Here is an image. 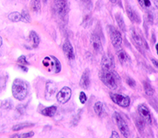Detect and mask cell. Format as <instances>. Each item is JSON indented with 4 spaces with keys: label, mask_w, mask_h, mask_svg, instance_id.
Returning <instances> with one entry per match:
<instances>
[{
    "label": "cell",
    "mask_w": 158,
    "mask_h": 138,
    "mask_svg": "<svg viewBox=\"0 0 158 138\" xmlns=\"http://www.w3.org/2000/svg\"><path fill=\"white\" fill-rule=\"evenodd\" d=\"M99 78L103 84L112 90H116L120 83V77L118 74L114 70H103L99 71Z\"/></svg>",
    "instance_id": "cell-1"
},
{
    "label": "cell",
    "mask_w": 158,
    "mask_h": 138,
    "mask_svg": "<svg viewBox=\"0 0 158 138\" xmlns=\"http://www.w3.org/2000/svg\"><path fill=\"white\" fill-rule=\"evenodd\" d=\"M28 92L29 85L27 81L20 79V78H16L13 80L12 85H11V93H12L13 98L21 101L27 98Z\"/></svg>",
    "instance_id": "cell-2"
},
{
    "label": "cell",
    "mask_w": 158,
    "mask_h": 138,
    "mask_svg": "<svg viewBox=\"0 0 158 138\" xmlns=\"http://www.w3.org/2000/svg\"><path fill=\"white\" fill-rule=\"evenodd\" d=\"M54 15L62 23H67L69 12V4L68 1H54L52 6Z\"/></svg>",
    "instance_id": "cell-3"
},
{
    "label": "cell",
    "mask_w": 158,
    "mask_h": 138,
    "mask_svg": "<svg viewBox=\"0 0 158 138\" xmlns=\"http://www.w3.org/2000/svg\"><path fill=\"white\" fill-rule=\"evenodd\" d=\"M42 65L46 69V71L49 73H59L62 70L61 62L54 56H46L42 60Z\"/></svg>",
    "instance_id": "cell-4"
},
{
    "label": "cell",
    "mask_w": 158,
    "mask_h": 138,
    "mask_svg": "<svg viewBox=\"0 0 158 138\" xmlns=\"http://www.w3.org/2000/svg\"><path fill=\"white\" fill-rule=\"evenodd\" d=\"M113 121H115L116 125L118 127L119 132L124 137H128L130 136V129L127 123L126 122L123 117L118 114V112H114L113 115Z\"/></svg>",
    "instance_id": "cell-5"
},
{
    "label": "cell",
    "mask_w": 158,
    "mask_h": 138,
    "mask_svg": "<svg viewBox=\"0 0 158 138\" xmlns=\"http://www.w3.org/2000/svg\"><path fill=\"white\" fill-rule=\"evenodd\" d=\"M108 34L113 46L116 48H119L122 44V35L121 33L113 26H108Z\"/></svg>",
    "instance_id": "cell-6"
},
{
    "label": "cell",
    "mask_w": 158,
    "mask_h": 138,
    "mask_svg": "<svg viewBox=\"0 0 158 138\" xmlns=\"http://www.w3.org/2000/svg\"><path fill=\"white\" fill-rule=\"evenodd\" d=\"M130 36H131V39L133 40L134 44L138 48V49H141V48L142 49L145 48L147 50L148 49L147 41L145 40V39L140 34L137 33L135 29L133 28V27L130 29Z\"/></svg>",
    "instance_id": "cell-7"
},
{
    "label": "cell",
    "mask_w": 158,
    "mask_h": 138,
    "mask_svg": "<svg viewBox=\"0 0 158 138\" xmlns=\"http://www.w3.org/2000/svg\"><path fill=\"white\" fill-rule=\"evenodd\" d=\"M111 99L113 100L116 105H118L121 107H128L130 106V98L124 94H119V93H110Z\"/></svg>",
    "instance_id": "cell-8"
},
{
    "label": "cell",
    "mask_w": 158,
    "mask_h": 138,
    "mask_svg": "<svg viewBox=\"0 0 158 138\" xmlns=\"http://www.w3.org/2000/svg\"><path fill=\"white\" fill-rule=\"evenodd\" d=\"M57 85L55 81L48 80L46 82L45 92H44V96L47 100H52L55 95L57 94Z\"/></svg>",
    "instance_id": "cell-9"
},
{
    "label": "cell",
    "mask_w": 158,
    "mask_h": 138,
    "mask_svg": "<svg viewBox=\"0 0 158 138\" xmlns=\"http://www.w3.org/2000/svg\"><path fill=\"white\" fill-rule=\"evenodd\" d=\"M72 91L69 86L62 87V89L57 92L56 99L60 104H65L68 102L71 98Z\"/></svg>",
    "instance_id": "cell-10"
},
{
    "label": "cell",
    "mask_w": 158,
    "mask_h": 138,
    "mask_svg": "<svg viewBox=\"0 0 158 138\" xmlns=\"http://www.w3.org/2000/svg\"><path fill=\"white\" fill-rule=\"evenodd\" d=\"M137 111H138L139 116L141 117L147 124H149V125L152 124V117H151L150 111L145 104H140L137 107Z\"/></svg>",
    "instance_id": "cell-11"
},
{
    "label": "cell",
    "mask_w": 158,
    "mask_h": 138,
    "mask_svg": "<svg viewBox=\"0 0 158 138\" xmlns=\"http://www.w3.org/2000/svg\"><path fill=\"white\" fill-rule=\"evenodd\" d=\"M62 51L63 54L65 55L66 58L69 61H73L75 59V51H74V48L71 44V42L66 39L64 40L63 44H62Z\"/></svg>",
    "instance_id": "cell-12"
},
{
    "label": "cell",
    "mask_w": 158,
    "mask_h": 138,
    "mask_svg": "<svg viewBox=\"0 0 158 138\" xmlns=\"http://www.w3.org/2000/svg\"><path fill=\"white\" fill-rule=\"evenodd\" d=\"M90 45L92 47L93 50L96 53L99 54V53H101L103 51V43H102L101 38L97 34L94 33V34H92V35H90Z\"/></svg>",
    "instance_id": "cell-13"
},
{
    "label": "cell",
    "mask_w": 158,
    "mask_h": 138,
    "mask_svg": "<svg viewBox=\"0 0 158 138\" xmlns=\"http://www.w3.org/2000/svg\"><path fill=\"white\" fill-rule=\"evenodd\" d=\"M115 68V63L112 55H105L101 60V69L112 70Z\"/></svg>",
    "instance_id": "cell-14"
},
{
    "label": "cell",
    "mask_w": 158,
    "mask_h": 138,
    "mask_svg": "<svg viewBox=\"0 0 158 138\" xmlns=\"http://www.w3.org/2000/svg\"><path fill=\"white\" fill-rule=\"evenodd\" d=\"M126 12L127 14V17L129 18V19L134 24H140L141 22V17L139 16V14L136 12L135 10H134L128 3H127L126 6Z\"/></svg>",
    "instance_id": "cell-15"
},
{
    "label": "cell",
    "mask_w": 158,
    "mask_h": 138,
    "mask_svg": "<svg viewBox=\"0 0 158 138\" xmlns=\"http://www.w3.org/2000/svg\"><path fill=\"white\" fill-rule=\"evenodd\" d=\"M90 85V70H89V69H86L81 76V78H80V81H79V86H80V87H82L83 89L87 90V89H89Z\"/></svg>",
    "instance_id": "cell-16"
},
{
    "label": "cell",
    "mask_w": 158,
    "mask_h": 138,
    "mask_svg": "<svg viewBox=\"0 0 158 138\" xmlns=\"http://www.w3.org/2000/svg\"><path fill=\"white\" fill-rule=\"evenodd\" d=\"M117 56H118V61L120 62V63H122V64L131 63L129 56L122 48H117Z\"/></svg>",
    "instance_id": "cell-17"
},
{
    "label": "cell",
    "mask_w": 158,
    "mask_h": 138,
    "mask_svg": "<svg viewBox=\"0 0 158 138\" xmlns=\"http://www.w3.org/2000/svg\"><path fill=\"white\" fill-rule=\"evenodd\" d=\"M29 40L31 42V45L33 48H37L40 42V38L39 35L35 31H30L29 33Z\"/></svg>",
    "instance_id": "cell-18"
},
{
    "label": "cell",
    "mask_w": 158,
    "mask_h": 138,
    "mask_svg": "<svg viewBox=\"0 0 158 138\" xmlns=\"http://www.w3.org/2000/svg\"><path fill=\"white\" fill-rule=\"evenodd\" d=\"M57 112L56 106H51L48 107H45L40 111V114L47 117H54Z\"/></svg>",
    "instance_id": "cell-19"
},
{
    "label": "cell",
    "mask_w": 158,
    "mask_h": 138,
    "mask_svg": "<svg viewBox=\"0 0 158 138\" xmlns=\"http://www.w3.org/2000/svg\"><path fill=\"white\" fill-rule=\"evenodd\" d=\"M135 125L137 127V128H138V130H139V132L141 133V134L144 132V130L146 128V122L144 121V120L141 117L136 116L135 118Z\"/></svg>",
    "instance_id": "cell-20"
},
{
    "label": "cell",
    "mask_w": 158,
    "mask_h": 138,
    "mask_svg": "<svg viewBox=\"0 0 158 138\" xmlns=\"http://www.w3.org/2000/svg\"><path fill=\"white\" fill-rule=\"evenodd\" d=\"M94 112L98 117H103L104 114H105V106L104 103H102L100 101H98L96 103L94 104Z\"/></svg>",
    "instance_id": "cell-21"
},
{
    "label": "cell",
    "mask_w": 158,
    "mask_h": 138,
    "mask_svg": "<svg viewBox=\"0 0 158 138\" xmlns=\"http://www.w3.org/2000/svg\"><path fill=\"white\" fill-rule=\"evenodd\" d=\"M93 22V19H92V15L90 13H85L83 17V20H82V26L85 28H89L90 27H91Z\"/></svg>",
    "instance_id": "cell-22"
},
{
    "label": "cell",
    "mask_w": 158,
    "mask_h": 138,
    "mask_svg": "<svg viewBox=\"0 0 158 138\" xmlns=\"http://www.w3.org/2000/svg\"><path fill=\"white\" fill-rule=\"evenodd\" d=\"M35 124L33 123V122H27V121H26V122H21V123H19V124H16V125H14V126H12L11 128V129H12V131H19V130H21V129H24V128H31V127H34Z\"/></svg>",
    "instance_id": "cell-23"
},
{
    "label": "cell",
    "mask_w": 158,
    "mask_h": 138,
    "mask_svg": "<svg viewBox=\"0 0 158 138\" xmlns=\"http://www.w3.org/2000/svg\"><path fill=\"white\" fill-rule=\"evenodd\" d=\"M142 86H143V89H144V92L147 94L148 97H151L154 95L155 93V90L153 86L150 85V83L148 81H143L142 82Z\"/></svg>",
    "instance_id": "cell-24"
},
{
    "label": "cell",
    "mask_w": 158,
    "mask_h": 138,
    "mask_svg": "<svg viewBox=\"0 0 158 138\" xmlns=\"http://www.w3.org/2000/svg\"><path fill=\"white\" fill-rule=\"evenodd\" d=\"M115 19H116V22L118 24V27L121 29V31L126 32V24L124 22V19L119 12H117L115 14Z\"/></svg>",
    "instance_id": "cell-25"
},
{
    "label": "cell",
    "mask_w": 158,
    "mask_h": 138,
    "mask_svg": "<svg viewBox=\"0 0 158 138\" xmlns=\"http://www.w3.org/2000/svg\"><path fill=\"white\" fill-rule=\"evenodd\" d=\"M8 19L12 22H19L21 21V14L18 12H12L9 13Z\"/></svg>",
    "instance_id": "cell-26"
},
{
    "label": "cell",
    "mask_w": 158,
    "mask_h": 138,
    "mask_svg": "<svg viewBox=\"0 0 158 138\" xmlns=\"http://www.w3.org/2000/svg\"><path fill=\"white\" fill-rule=\"evenodd\" d=\"M21 14V21L24 23H30L31 22V17H30V14L27 10L24 9L20 12Z\"/></svg>",
    "instance_id": "cell-27"
},
{
    "label": "cell",
    "mask_w": 158,
    "mask_h": 138,
    "mask_svg": "<svg viewBox=\"0 0 158 138\" xmlns=\"http://www.w3.org/2000/svg\"><path fill=\"white\" fill-rule=\"evenodd\" d=\"M40 1L38 0H34V1H31V9L34 12L39 13L40 12Z\"/></svg>",
    "instance_id": "cell-28"
},
{
    "label": "cell",
    "mask_w": 158,
    "mask_h": 138,
    "mask_svg": "<svg viewBox=\"0 0 158 138\" xmlns=\"http://www.w3.org/2000/svg\"><path fill=\"white\" fill-rule=\"evenodd\" d=\"M13 107V103L11 101V99H5L1 102V108L2 109L5 110H8V109H11Z\"/></svg>",
    "instance_id": "cell-29"
},
{
    "label": "cell",
    "mask_w": 158,
    "mask_h": 138,
    "mask_svg": "<svg viewBox=\"0 0 158 138\" xmlns=\"http://www.w3.org/2000/svg\"><path fill=\"white\" fill-rule=\"evenodd\" d=\"M82 111H83V109H80L78 111V113L77 114V115H75V116H73L72 117V120H71V125L72 126H77V124H78L79 121H80V119H81V115H82Z\"/></svg>",
    "instance_id": "cell-30"
},
{
    "label": "cell",
    "mask_w": 158,
    "mask_h": 138,
    "mask_svg": "<svg viewBox=\"0 0 158 138\" xmlns=\"http://www.w3.org/2000/svg\"><path fill=\"white\" fill-rule=\"evenodd\" d=\"M34 136V131H30V132L24 133V134H20V135H19V134H15V135H12V136H11V138H15V137L30 138V137H33Z\"/></svg>",
    "instance_id": "cell-31"
},
{
    "label": "cell",
    "mask_w": 158,
    "mask_h": 138,
    "mask_svg": "<svg viewBox=\"0 0 158 138\" xmlns=\"http://www.w3.org/2000/svg\"><path fill=\"white\" fill-rule=\"evenodd\" d=\"M7 79H8V75H7V73H3V74L1 75V91H4V90L6 89Z\"/></svg>",
    "instance_id": "cell-32"
},
{
    "label": "cell",
    "mask_w": 158,
    "mask_h": 138,
    "mask_svg": "<svg viewBox=\"0 0 158 138\" xmlns=\"http://www.w3.org/2000/svg\"><path fill=\"white\" fill-rule=\"evenodd\" d=\"M125 79H126V83L127 84L128 86H130L131 88H135L136 82L134 78H132L129 76H126Z\"/></svg>",
    "instance_id": "cell-33"
},
{
    "label": "cell",
    "mask_w": 158,
    "mask_h": 138,
    "mask_svg": "<svg viewBox=\"0 0 158 138\" xmlns=\"http://www.w3.org/2000/svg\"><path fill=\"white\" fill-rule=\"evenodd\" d=\"M27 106V104H19V105H18L17 107H16V111L20 115H24L25 112H26Z\"/></svg>",
    "instance_id": "cell-34"
},
{
    "label": "cell",
    "mask_w": 158,
    "mask_h": 138,
    "mask_svg": "<svg viewBox=\"0 0 158 138\" xmlns=\"http://www.w3.org/2000/svg\"><path fill=\"white\" fill-rule=\"evenodd\" d=\"M17 63L19 64V65H28L29 63L27 61V57L26 56L24 55H21L17 59Z\"/></svg>",
    "instance_id": "cell-35"
},
{
    "label": "cell",
    "mask_w": 158,
    "mask_h": 138,
    "mask_svg": "<svg viewBox=\"0 0 158 138\" xmlns=\"http://www.w3.org/2000/svg\"><path fill=\"white\" fill-rule=\"evenodd\" d=\"M145 20H146V22H148V24L152 25L153 22H154V16H153L152 12H147L146 16H145Z\"/></svg>",
    "instance_id": "cell-36"
},
{
    "label": "cell",
    "mask_w": 158,
    "mask_h": 138,
    "mask_svg": "<svg viewBox=\"0 0 158 138\" xmlns=\"http://www.w3.org/2000/svg\"><path fill=\"white\" fill-rule=\"evenodd\" d=\"M138 3L143 8H149L151 6V2L149 0H140V1H138Z\"/></svg>",
    "instance_id": "cell-37"
},
{
    "label": "cell",
    "mask_w": 158,
    "mask_h": 138,
    "mask_svg": "<svg viewBox=\"0 0 158 138\" xmlns=\"http://www.w3.org/2000/svg\"><path fill=\"white\" fill-rule=\"evenodd\" d=\"M79 101L81 104H85L87 101V96L85 92H80L79 93Z\"/></svg>",
    "instance_id": "cell-38"
},
{
    "label": "cell",
    "mask_w": 158,
    "mask_h": 138,
    "mask_svg": "<svg viewBox=\"0 0 158 138\" xmlns=\"http://www.w3.org/2000/svg\"><path fill=\"white\" fill-rule=\"evenodd\" d=\"M111 138H119V135H118V133L116 132V131H114V130H113L112 131V135H111V136H110Z\"/></svg>",
    "instance_id": "cell-39"
},
{
    "label": "cell",
    "mask_w": 158,
    "mask_h": 138,
    "mask_svg": "<svg viewBox=\"0 0 158 138\" xmlns=\"http://www.w3.org/2000/svg\"><path fill=\"white\" fill-rule=\"evenodd\" d=\"M19 68L22 69L23 71H25V72H27V71H28V69H27L25 65H19Z\"/></svg>",
    "instance_id": "cell-40"
},
{
    "label": "cell",
    "mask_w": 158,
    "mask_h": 138,
    "mask_svg": "<svg viewBox=\"0 0 158 138\" xmlns=\"http://www.w3.org/2000/svg\"><path fill=\"white\" fill-rule=\"evenodd\" d=\"M151 62L153 63V64L157 68V66H158V62H157V60H156V59H151Z\"/></svg>",
    "instance_id": "cell-41"
},
{
    "label": "cell",
    "mask_w": 158,
    "mask_h": 138,
    "mask_svg": "<svg viewBox=\"0 0 158 138\" xmlns=\"http://www.w3.org/2000/svg\"><path fill=\"white\" fill-rule=\"evenodd\" d=\"M152 39H153V41H154V42H156V39H155V33H154V32L152 33Z\"/></svg>",
    "instance_id": "cell-42"
},
{
    "label": "cell",
    "mask_w": 158,
    "mask_h": 138,
    "mask_svg": "<svg viewBox=\"0 0 158 138\" xmlns=\"http://www.w3.org/2000/svg\"><path fill=\"white\" fill-rule=\"evenodd\" d=\"M156 54L158 53V43L156 42Z\"/></svg>",
    "instance_id": "cell-43"
}]
</instances>
